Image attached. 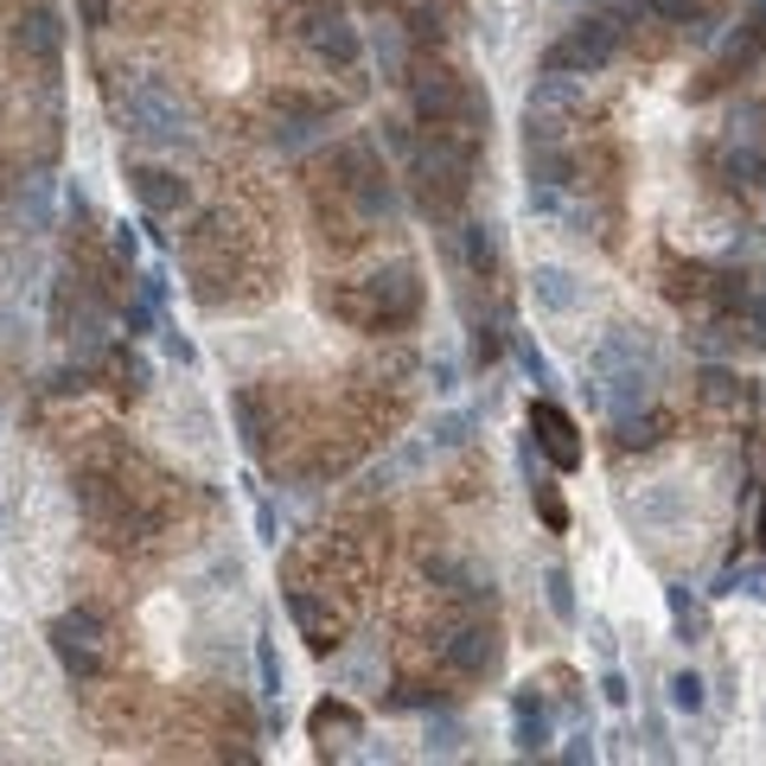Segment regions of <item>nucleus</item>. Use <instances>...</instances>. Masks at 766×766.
<instances>
[{"instance_id": "f257e3e1", "label": "nucleus", "mask_w": 766, "mask_h": 766, "mask_svg": "<svg viewBox=\"0 0 766 766\" xmlns=\"http://www.w3.org/2000/svg\"><path fill=\"white\" fill-rule=\"evenodd\" d=\"M473 173H479V141H454V135H428V141L409 147V180L422 192V205L435 218H454L473 192Z\"/></svg>"}, {"instance_id": "f03ea898", "label": "nucleus", "mask_w": 766, "mask_h": 766, "mask_svg": "<svg viewBox=\"0 0 766 766\" xmlns=\"http://www.w3.org/2000/svg\"><path fill=\"white\" fill-rule=\"evenodd\" d=\"M594 384H601V402L607 409H639V402H652V384H658V352L645 332H607L601 345H594Z\"/></svg>"}, {"instance_id": "7ed1b4c3", "label": "nucleus", "mask_w": 766, "mask_h": 766, "mask_svg": "<svg viewBox=\"0 0 766 766\" xmlns=\"http://www.w3.org/2000/svg\"><path fill=\"white\" fill-rule=\"evenodd\" d=\"M626 33H632V26H620L614 13H601V7H594V13H582V20H575V26H569V33H562V38H556V45L544 52V71L601 77L607 65H614V58H620Z\"/></svg>"}, {"instance_id": "20e7f679", "label": "nucleus", "mask_w": 766, "mask_h": 766, "mask_svg": "<svg viewBox=\"0 0 766 766\" xmlns=\"http://www.w3.org/2000/svg\"><path fill=\"white\" fill-rule=\"evenodd\" d=\"M122 122L153 147H192V115H185V103L160 83V77H141V83L122 96Z\"/></svg>"}, {"instance_id": "39448f33", "label": "nucleus", "mask_w": 766, "mask_h": 766, "mask_svg": "<svg viewBox=\"0 0 766 766\" xmlns=\"http://www.w3.org/2000/svg\"><path fill=\"white\" fill-rule=\"evenodd\" d=\"M45 645H52L58 671H65L71 684H96V677H103V645H110V626H103V614L77 607V614H58V620L45 626Z\"/></svg>"}, {"instance_id": "423d86ee", "label": "nucleus", "mask_w": 766, "mask_h": 766, "mask_svg": "<svg viewBox=\"0 0 766 766\" xmlns=\"http://www.w3.org/2000/svg\"><path fill=\"white\" fill-rule=\"evenodd\" d=\"M294 33H300V45H307L313 58H327V65H358V52H365V38H358V26L345 20L339 0H307Z\"/></svg>"}, {"instance_id": "0eeeda50", "label": "nucleus", "mask_w": 766, "mask_h": 766, "mask_svg": "<svg viewBox=\"0 0 766 766\" xmlns=\"http://www.w3.org/2000/svg\"><path fill=\"white\" fill-rule=\"evenodd\" d=\"M716 173L729 185H766V135H761V110L741 103L729 122V135L716 147Z\"/></svg>"}, {"instance_id": "6e6552de", "label": "nucleus", "mask_w": 766, "mask_h": 766, "mask_svg": "<svg viewBox=\"0 0 766 766\" xmlns=\"http://www.w3.org/2000/svg\"><path fill=\"white\" fill-rule=\"evenodd\" d=\"M409 83V115L422 128H454L460 122V96H467V77L447 71V65H422V71L402 77Z\"/></svg>"}, {"instance_id": "1a4fd4ad", "label": "nucleus", "mask_w": 766, "mask_h": 766, "mask_svg": "<svg viewBox=\"0 0 766 766\" xmlns=\"http://www.w3.org/2000/svg\"><path fill=\"white\" fill-rule=\"evenodd\" d=\"M530 441L549 454V467L556 473H575L587 460V447H582V428H575V415L562 409V402H549V397H537L530 402Z\"/></svg>"}, {"instance_id": "9d476101", "label": "nucleus", "mask_w": 766, "mask_h": 766, "mask_svg": "<svg viewBox=\"0 0 766 766\" xmlns=\"http://www.w3.org/2000/svg\"><path fill=\"white\" fill-rule=\"evenodd\" d=\"M370 294V307H377V332H390V327H409L415 313H422V275L409 268V262H390V268H377L365 282Z\"/></svg>"}, {"instance_id": "9b49d317", "label": "nucleus", "mask_w": 766, "mask_h": 766, "mask_svg": "<svg viewBox=\"0 0 766 766\" xmlns=\"http://www.w3.org/2000/svg\"><path fill=\"white\" fill-rule=\"evenodd\" d=\"M549 741H556V709H549V696L537 690V684L511 690V747H517L524 761H537V754H549Z\"/></svg>"}, {"instance_id": "f8f14e48", "label": "nucleus", "mask_w": 766, "mask_h": 766, "mask_svg": "<svg viewBox=\"0 0 766 766\" xmlns=\"http://www.w3.org/2000/svg\"><path fill=\"white\" fill-rule=\"evenodd\" d=\"M441 652H447V664H454L460 677H492L505 639H499V626L492 620H467V626H454V639H447Z\"/></svg>"}, {"instance_id": "ddd939ff", "label": "nucleus", "mask_w": 766, "mask_h": 766, "mask_svg": "<svg viewBox=\"0 0 766 766\" xmlns=\"http://www.w3.org/2000/svg\"><path fill=\"white\" fill-rule=\"evenodd\" d=\"M530 300H537V313L569 320V313L587 307V282L569 268V262H537V268H530Z\"/></svg>"}, {"instance_id": "4468645a", "label": "nucleus", "mask_w": 766, "mask_h": 766, "mask_svg": "<svg viewBox=\"0 0 766 766\" xmlns=\"http://www.w3.org/2000/svg\"><path fill=\"white\" fill-rule=\"evenodd\" d=\"M128 192H135L141 218H180L192 205V185L180 173H167V167H128Z\"/></svg>"}, {"instance_id": "2eb2a0df", "label": "nucleus", "mask_w": 766, "mask_h": 766, "mask_svg": "<svg viewBox=\"0 0 766 766\" xmlns=\"http://www.w3.org/2000/svg\"><path fill=\"white\" fill-rule=\"evenodd\" d=\"M288 614H294V626H300V639H307L320 658H332L339 645H345V639H339V632H345V620L332 614L327 594H313V587H288Z\"/></svg>"}, {"instance_id": "dca6fc26", "label": "nucleus", "mask_w": 766, "mask_h": 766, "mask_svg": "<svg viewBox=\"0 0 766 766\" xmlns=\"http://www.w3.org/2000/svg\"><path fill=\"white\" fill-rule=\"evenodd\" d=\"M327 128H332V110H327V103H307V96H282V110H275V135H268V141L282 147V153H300V147L320 141Z\"/></svg>"}, {"instance_id": "f3484780", "label": "nucleus", "mask_w": 766, "mask_h": 766, "mask_svg": "<svg viewBox=\"0 0 766 766\" xmlns=\"http://www.w3.org/2000/svg\"><path fill=\"white\" fill-rule=\"evenodd\" d=\"M13 45L33 58L38 71H58V58H65V20H58V7H33V13L20 20Z\"/></svg>"}, {"instance_id": "a211bd4d", "label": "nucleus", "mask_w": 766, "mask_h": 766, "mask_svg": "<svg viewBox=\"0 0 766 766\" xmlns=\"http://www.w3.org/2000/svg\"><path fill=\"white\" fill-rule=\"evenodd\" d=\"M307 729H313V741H320L327 754H345L352 741H365V716H358V709H352L345 696H327V702H313Z\"/></svg>"}, {"instance_id": "6ab92c4d", "label": "nucleus", "mask_w": 766, "mask_h": 766, "mask_svg": "<svg viewBox=\"0 0 766 766\" xmlns=\"http://www.w3.org/2000/svg\"><path fill=\"white\" fill-rule=\"evenodd\" d=\"M684 517H690V505H684V492H677V485H645V492L632 499V524H639V530H652V537L684 530Z\"/></svg>"}, {"instance_id": "aec40b11", "label": "nucleus", "mask_w": 766, "mask_h": 766, "mask_svg": "<svg viewBox=\"0 0 766 766\" xmlns=\"http://www.w3.org/2000/svg\"><path fill=\"white\" fill-rule=\"evenodd\" d=\"M65 339H71V352L83 365H96V358L110 352V320H103V300H96V294L77 300V313H65Z\"/></svg>"}, {"instance_id": "412c9836", "label": "nucleus", "mask_w": 766, "mask_h": 766, "mask_svg": "<svg viewBox=\"0 0 766 766\" xmlns=\"http://www.w3.org/2000/svg\"><path fill=\"white\" fill-rule=\"evenodd\" d=\"M671 435V415L652 409V402H639V409H614V447L632 454V447H658V441Z\"/></svg>"}, {"instance_id": "4be33fe9", "label": "nucleus", "mask_w": 766, "mask_h": 766, "mask_svg": "<svg viewBox=\"0 0 766 766\" xmlns=\"http://www.w3.org/2000/svg\"><path fill=\"white\" fill-rule=\"evenodd\" d=\"M664 607H671V632L684 645H702L709 639V607H702V594L690 582H664Z\"/></svg>"}, {"instance_id": "5701e85b", "label": "nucleus", "mask_w": 766, "mask_h": 766, "mask_svg": "<svg viewBox=\"0 0 766 766\" xmlns=\"http://www.w3.org/2000/svg\"><path fill=\"white\" fill-rule=\"evenodd\" d=\"M460 262H467V275L492 282V268H499V224H460Z\"/></svg>"}, {"instance_id": "b1692460", "label": "nucleus", "mask_w": 766, "mask_h": 766, "mask_svg": "<svg viewBox=\"0 0 766 766\" xmlns=\"http://www.w3.org/2000/svg\"><path fill=\"white\" fill-rule=\"evenodd\" d=\"M428 761H460L467 754V722L454 709H428V741H422Z\"/></svg>"}, {"instance_id": "393cba45", "label": "nucleus", "mask_w": 766, "mask_h": 766, "mask_svg": "<svg viewBox=\"0 0 766 766\" xmlns=\"http://www.w3.org/2000/svg\"><path fill=\"white\" fill-rule=\"evenodd\" d=\"M524 160H530V185H562L575 180V160H569V147L562 141H537V147H524Z\"/></svg>"}, {"instance_id": "a878e982", "label": "nucleus", "mask_w": 766, "mask_h": 766, "mask_svg": "<svg viewBox=\"0 0 766 766\" xmlns=\"http://www.w3.org/2000/svg\"><path fill=\"white\" fill-rule=\"evenodd\" d=\"M370 52H377V71H384V83H402V77H409V33H402L397 20H384V26L370 33Z\"/></svg>"}, {"instance_id": "bb28decb", "label": "nucleus", "mask_w": 766, "mask_h": 766, "mask_svg": "<svg viewBox=\"0 0 766 766\" xmlns=\"http://www.w3.org/2000/svg\"><path fill=\"white\" fill-rule=\"evenodd\" d=\"M230 415H237V441H243L250 454H262V447H268V415H262V397H255V390H230Z\"/></svg>"}, {"instance_id": "cd10ccee", "label": "nucleus", "mask_w": 766, "mask_h": 766, "mask_svg": "<svg viewBox=\"0 0 766 766\" xmlns=\"http://www.w3.org/2000/svg\"><path fill=\"white\" fill-rule=\"evenodd\" d=\"M696 390H702L709 409H741V402H747V384H741L729 365H702L696 370Z\"/></svg>"}, {"instance_id": "c85d7f7f", "label": "nucleus", "mask_w": 766, "mask_h": 766, "mask_svg": "<svg viewBox=\"0 0 766 766\" xmlns=\"http://www.w3.org/2000/svg\"><path fill=\"white\" fill-rule=\"evenodd\" d=\"M473 428H479V409H447V415H435V422H428V447H435V454H454V447H467V441H473Z\"/></svg>"}, {"instance_id": "c756f323", "label": "nucleus", "mask_w": 766, "mask_h": 766, "mask_svg": "<svg viewBox=\"0 0 766 766\" xmlns=\"http://www.w3.org/2000/svg\"><path fill=\"white\" fill-rule=\"evenodd\" d=\"M664 702H671L677 716H702V709H709V684H702V671H690V664H684V671H671V677H664Z\"/></svg>"}, {"instance_id": "7c9ffc66", "label": "nucleus", "mask_w": 766, "mask_h": 766, "mask_svg": "<svg viewBox=\"0 0 766 766\" xmlns=\"http://www.w3.org/2000/svg\"><path fill=\"white\" fill-rule=\"evenodd\" d=\"M327 313H339L345 327H365V332H377V307H370L365 282H345V288H332V294H327Z\"/></svg>"}, {"instance_id": "2f4dec72", "label": "nucleus", "mask_w": 766, "mask_h": 766, "mask_svg": "<svg viewBox=\"0 0 766 766\" xmlns=\"http://www.w3.org/2000/svg\"><path fill=\"white\" fill-rule=\"evenodd\" d=\"M575 96H582V77H569V71H544L530 83V110H549V115H562Z\"/></svg>"}, {"instance_id": "473e14b6", "label": "nucleus", "mask_w": 766, "mask_h": 766, "mask_svg": "<svg viewBox=\"0 0 766 766\" xmlns=\"http://www.w3.org/2000/svg\"><path fill=\"white\" fill-rule=\"evenodd\" d=\"M511 358H517V370H524V384H537V397L556 390V365L537 352V339H530V332H511Z\"/></svg>"}, {"instance_id": "72a5a7b5", "label": "nucleus", "mask_w": 766, "mask_h": 766, "mask_svg": "<svg viewBox=\"0 0 766 766\" xmlns=\"http://www.w3.org/2000/svg\"><path fill=\"white\" fill-rule=\"evenodd\" d=\"M709 594H747V601H766V562H722V575H716V587Z\"/></svg>"}, {"instance_id": "f704fd0d", "label": "nucleus", "mask_w": 766, "mask_h": 766, "mask_svg": "<svg viewBox=\"0 0 766 766\" xmlns=\"http://www.w3.org/2000/svg\"><path fill=\"white\" fill-rule=\"evenodd\" d=\"M544 601H549V614H556L562 626L582 620V607H575V575H569L562 562H549V569H544Z\"/></svg>"}, {"instance_id": "c9c22d12", "label": "nucleus", "mask_w": 766, "mask_h": 766, "mask_svg": "<svg viewBox=\"0 0 766 766\" xmlns=\"http://www.w3.org/2000/svg\"><path fill=\"white\" fill-rule=\"evenodd\" d=\"M454 128H467V141L485 147V135H492V96L479 90V83H467V96H460V122Z\"/></svg>"}, {"instance_id": "e433bc0d", "label": "nucleus", "mask_w": 766, "mask_h": 766, "mask_svg": "<svg viewBox=\"0 0 766 766\" xmlns=\"http://www.w3.org/2000/svg\"><path fill=\"white\" fill-rule=\"evenodd\" d=\"M20 211H26V230H33V237H45V230H52V180H45V173H33V180H26V192H20Z\"/></svg>"}, {"instance_id": "4c0bfd02", "label": "nucleus", "mask_w": 766, "mask_h": 766, "mask_svg": "<svg viewBox=\"0 0 766 766\" xmlns=\"http://www.w3.org/2000/svg\"><path fill=\"white\" fill-rule=\"evenodd\" d=\"M255 677H262V702H282L288 677H282V652H275V639H268V632L255 639Z\"/></svg>"}, {"instance_id": "58836bf2", "label": "nucleus", "mask_w": 766, "mask_h": 766, "mask_svg": "<svg viewBox=\"0 0 766 766\" xmlns=\"http://www.w3.org/2000/svg\"><path fill=\"white\" fill-rule=\"evenodd\" d=\"M530 505H537V517H544V524L556 530V537L569 530V505H562V492H556V479L530 473Z\"/></svg>"}, {"instance_id": "ea45409f", "label": "nucleus", "mask_w": 766, "mask_h": 766, "mask_svg": "<svg viewBox=\"0 0 766 766\" xmlns=\"http://www.w3.org/2000/svg\"><path fill=\"white\" fill-rule=\"evenodd\" d=\"M147 384H153L147 358L128 352V345H115V390H122V397H147Z\"/></svg>"}, {"instance_id": "a19ab883", "label": "nucleus", "mask_w": 766, "mask_h": 766, "mask_svg": "<svg viewBox=\"0 0 766 766\" xmlns=\"http://www.w3.org/2000/svg\"><path fill=\"white\" fill-rule=\"evenodd\" d=\"M402 33H409V45H435L441 38V7L435 0H409V26H402Z\"/></svg>"}, {"instance_id": "79ce46f5", "label": "nucleus", "mask_w": 766, "mask_h": 766, "mask_svg": "<svg viewBox=\"0 0 766 766\" xmlns=\"http://www.w3.org/2000/svg\"><path fill=\"white\" fill-rule=\"evenodd\" d=\"M110 255L122 262V268H135V262H141V224L115 218V224H110Z\"/></svg>"}, {"instance_id": "37998d69", "label": "nucleus", "mask_w": 766, "mask_h": 766, "mask_svg": "<svg viewBox=\"0 0 766 766\" xmlns=\"http://www.w3.org/2000/svg\"><path fill=\"white\" fill-rule=\"evenodd\" d=\"M709 13V0H652V20H664V26H696Z\"/></svg>"}, {"instance_id": "c03bdc74", "label": "nucleus", "mask_w": 766, "mask_h": 766, "mask_svg": "<svg viewBox=\"0 0 766 766\" xmlns=\"http://www.w3.org/2000/svg\"><path fill=\"white\" fill-rule=\"evenodd\" d=\"M384 702H390V709H447V696L428 690V684H397Z\"/></svg>"}, {"instance_id": "a18cd8bd", "label": "nucleus", "mask_w": 766, "mask_h": 766, "mask_svg": "<svg viewBox=\"0 0 766 766\" xmlns=\"http://www.w3.org/2000/svg\"><path fill=\"white\" fill-rule=\"evenodd\" d=\"M122 327H128V339H141V332H153V327H160V307H153V300H141V294H135V300L122 307Z\"/></svg>"}, {"instance_id": "49530a36", "label": "nucleus", "mask_w": 766, "mask_h": 766, "mask_svg": "<svg viewBox=\"0 0 766 766\" xmlns=\"http://www.w3.org/2000/svg\"><path fill=\"white\" fill-rule=\"evenodd\" d=\"M505 345H511L505 327H473V365H492V358H499Z\"/></svg>"}, {"instance_id": "de8ad7c7", "label": "nucleus", "mask_w": 766, "mask_h": 766, "mask_svg": "<svg viewBox=\"0 0 766 766\" xmlns=\"http://www.w3.org/2000/svg\"><path fill=\"white\" fill-rule=\"evenodd\" d=\"M594 690H601V702H614V709H626V702H632V690H626V671H620V664H607Z\"/></svg>"}, {"instance_id": "09e8293b", "label": "nucleus", "mask_w": 766, "mask_h": 766, "mask_svg": "<svg viewBox=\"0 0 766 766\" xmlns=\"http://www.w3.org/2000/svg\"><path fill=\"white\" fill-rule=\"evenodd\" d=\"M562 761H569V766L601 761V747H594V729H575V734H569V747H562Z\"/></svg>"}, {"instance_id": "8fccbe9b", "label": "nucleus", "mask_w": 766, "mask_h": 766, "mask_svg": "<svg viewBox=\"0 0 766 766\" xmlns=\"http://www.w3.org/2000/svg\"><path fill=\"white\" fill-rule=\"evenodd\" d=\"M601 13H614L620 26H639V20L652 13V0H601Z\"/></svg>"}, {"instance_id": "3c124183", "label": "nucleus", "mask_w": 766, "mask_h": 766, "mask_svg": "<svg viewBox=\"0 0 766 766\" xmlns=\"http://www.w3.org/2000/svg\"><path fill=\"white\" fill-rule=\"evenodd\" d=\"M77 20H83L90 33H103V26L115 20V7H110V0H77Z\"/></svg>"}, {"instance_id": "603ef678", "label": "nucleus", "mask_w": 766, "mask_h": 766, "mask_svg": "<svg viewBox=\"0 0 766 766\" xmlns=\"http://www.w3.org/2000/svg\"><path fill=\"white\" fill-rule=\"evenodd\" d=\"M428 377H435V397H454V390H460V365H454V358H435Z\"/></svg>"}, {"instance_id": "864d4df0", "label": "nucleus", "mask_w": 766, "mask_h": 766, "mask_svg": "<svg viewBox=\"0 0 766 766\" xmlns=\"http://www.w3.org/2000/svg\"><path fill=\"white\" fill-rule=\"evenodd\" d=\"M255 537H262V544H282V517H275V505H268V499L255 505Z\"/></svg>"}, {"instance_id": "5fc2aeb1", "label": "nucleus", "mask_w": 766, "mask_h": 766, "mask_svg": "<svg viewBox=\"0 0 766 766\" xmlns=\"http://www.w3.org/2000/svg\"><path fill=\"white\" fill-rule=\"evenodd\" d=\"M167 332V358H180V365H198V352H192V339H185L180 327H160Z\"/></svg>"}, {"instance_id": "6e6d98bb", "label": "nucleus", "mask_w": 766, "mask_h": 766, "mask_svg": "<svg viewBox=\"0 0 766 766\" xmlns=\"http://www.w3.org/2000/svg\"><path fill=\"white\" fill-rule=\"evenodd\" d=\"M141 300L167 307V268H141Z\"/></svg>"}, {"instance_id": "4d7b16f0", "label": "nucleus", "mask_w": 766, "mask_h": 766, "mask_svg": "<svg viewBox=\"0 0 766 766\" xmlns=\"http://www.w3.org/2000/svg\"><path fill=\"white\" fill-rule=\"evenodd\" d=\"M587 639H594V652L601 658H614V626L607 620H587Z\"/></svg>"}, {"instance_id": "13d9d810", "label": "nucleus", "mask_w": 766, "mask_h": 766, "mask_svg": "<svg viewBox=\"0 0 766 766\" xmlns=\"http://www.w3.org/2000/svg\"><path fill=\"white\" fill-rule=\"evenodd\" d=\"M754 537L766 544V492H761V511H754Z\"/></svg>"}, {"instance_id": "bf43d9fd", "label": "nucleus", "mask_w": 766, "mask_h": 766, "mask_svg": "<svg viewBox=\"0 0 766 766\" xmlns=\"http://www.w3.org/2000/svg\"><path fill=\"white\" fill-rule=\"evenodd\" d=\"M761 722H766V709H761Z\"/></svg>"}]
</instances>
